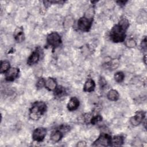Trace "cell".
<instances>
[{
	"label": "cell",
	"instance_id": "6da1fadb",
	"mask_svg": "<svg viewBox=\"0 0 147 147\" xmlns=\"http://www.w3.org/2000/svg\"><path fill=\"white\" fill-rule=\"evenodd\" d=\"M129 26V21L125 18H122L118 24L115 25L110 30V39L116 43L124 41L126 37V32Z\"/></svg>",
	"mask_w": 147,
	"mask_h": 147
},
{
	"label": "cell",
	"instance_id": "7a4b0ae2",
	"mask_svg": "<svg viewBox=\"0 0 147 147\" xmlns=\"http://www.w3.org/2000/svg\"><path fill=\"white\" fill-rule=\"evenodd\" d=\"M47 111V105L42 101H36L29 110V117L32 120H38Z\"/></svg>",
	"mask_w": 147,
	"mask_h": 147
},
{
	"label": "cell",
	"instance_id": "3957f363",
	"mask_svg": "<svg viewBox=\"0 0 147 147\" xmlns=\"http://www.w3.org/2000/svg\"><path fill=\"white\" fill-rule=\"evenodd\" d=\"M92 20L93 18L88 17L86 16L80 18L77 23L78 29L83 32L89 31L92 26Z\"/></svg>",
	"mask_w": 147,
	"mask_h": 147
},
{
	"label": "cell",
	"instance_id": "277c9868",
	"mask_svg": "<svg viewBox=\"0 0 147 147\" xmlns=\"http://www.w3.org/2000/svg\"><path fill=\"white\" fill-rule=\"evenodd\" d=\"M111 137L107 133H101L99 137L94 142V146H111Z\"/></svg>",
	"mask_w": 147,
	"mask_h": 147
},
{
	"label": "cell",
	"instance_id": "5b68a950",
	"mask_svg": "<svg viewBox=\"0 0 147 147\" xmlns=\"http://www.w3.org/2000/svg\"><path fill=\"white\" fill-rule=\"evenodd\" d=\"M47 42L48 44L53 49L58 47L61 43V37L56 32H53L48 34L47 37Z\"/></svg>",
	"mask_w": 147,
	"mask_h": 147
},
{
	"label": "cell",
	"instance_id": "8992f818",
	"mask_svg": "<svg viewBox=\"0 0 147 147\" xmlns=\"http://www.w3.org/2000/svg\"><path fill=\"white\" fill-rule=\"evenodd\" d=\"M47 134V130L44 127H39L36 128L33 132L32 138L37 142L42 141Z\"/></svg>",
	"mask_w": 147,
	"mask_h": 147
},
{
	"label": "cell",
	"instance_id": "52a82bcc",
	"mask_svg": "<svg viewBox=\"0 0 147 147\" xmlns=\"http://www.w3.org/2000/svg\"><path fill=\"white\" fill-rule=\"evenodd\" d=\"M145 113L143 111H137L134 116L130 118V122L133 126H138L141 123L143 122V121L145 119Z\"/></svg>",
	"mask_w": 147,
	"mask_h": 147
},
{
	"label": "cell",
	"instance_id": "ba28073f",
	"mask_svg": "<svg viewBox=\"0 0 147 147\" xmlns=\"http://www.w3.org/2000/svg\"><path fill=\"white\" fill-rule=\"evenodd\" d=\"M20 70L18 68L11 67L5 73L6 74V80L9 82L14 81L19 75Z\"/></svg>",
	"mask_w": 147,
	"mask_h": 147
},
{
	"label": "cell",
	"instance_id": "9c48e42d",
	"mask_svg": "<svg viewBox=\"0 0 147 147\" xmlns=\"http://www.w3.org/2000/svg\"><path fill=\"white\" fill-rule=\"evenodd\" d=\"M40 59V53L37 50L34 51L29 56L27 60V64L32 65L36 64Z\"/></svg>",
	"mask_w": 147,
	"mask_h": 147
},
{
	"label": "cell",
	"instance_id": "30bf717a",
	"mask_svg": "<svg viewBox=\"0 0 147 147\" xmlns=\"http://www.w3.org/2000/svg\"><path fill=\"white\" fill-rule=\"evenodd\" d=\"M79 106V101L78 99L76 97H72L71 98L69 102L67 103V109L69 111H75L76 110Z\"/></svg>",
	"mask_w": 147,
	"mask_h": 147
},
{
	"label": "cell",
	"instance_id": "8fae6325",
	"mask_svg": "<svg viewBox=\"0 0 147 147\" xmlns=\"http://www.w3.org/2000/svg\"><path fill=\"white\" fill-rule=\"evenodd\" d=\"M95 87V83L92 79H88L83 86V91L90 92L94 90Z\"/></svg>",
	"mask_w": 147,
	"mask_h": 147
},
{
	"label": "cell",
	"instance_id": "7c38bea8",
	"mask_svg": "<svg viewBox=\"0 0 147 147\" xmlns=\"http://www.w3.org/2000/svg\"><path fill=\"white\" fill-rule=\"evenodd\" d=\"M14 37L15 40L19 42L23 41L25 39V35L24 33V30L22 27L17 28L14 33Z\"/></svg>",
	"mask_w": 147,
	"mask_h": 147
},
{
	"label": "cell",
	"instance_id": "4fadbf2b",
	"mask_svg": "<svg viewBox=\"0 0 147 147\" xmlns=\"http://www.w3.org/2000/svg\"><path fill=\"white\" fill-rule=\"evenodd\" d=\"M63 137V133L61 131V129H57L53 131L51 134V140L53 142H57L61 140Z\"/></svg>",
	"mask_w": 147,
	"mask_h": 147
},
{
	"label": "cell",
	"instance_id": "5bb4252c",
	"mask_svg": "<svg viewBox=\"0 0 147 147\" xmlns=\"http://www.w3.org/2000/svg\"><path fill=\"white\" fill-rule=\"evenodd\" d=\"M56 80L53 78H48L45 81V87L49 91L54 90L57 87Z\"/></svg>",
	"mask_w": 147,
	"mask_h": 147
},
{
	"label": "cell",
	"instance_id": "9a60e30c",
	"mask_svg": "<svg viewBox=\"0 0 147 147\" xmlns=\"http://www.w3.org/2000/svg\"><path fill=\"white\" fill-rule=\"evenodd\" d=\"M53 91H54L53 94L57 98H60L65 96L66 94V91L64 87H63L61 86H57L56 88Z\"/></svg>",
	"mask_w": 147,
	"mask_h": 147
},
{
	"label": "cell",
	"instance_id": "2e32d148",
	"mask_svg": "<svg viewBox=\"0 0 147 147\" xmlns=\"http://www.w3.org/2000/svg\"><path fill=\"white\" fill-rule=\"evenodd\" d=\"M107 97L110 100L117 101L119 98V94L117 90L112 89L108 91Z\"/></svg>",
	"mask_w": 147,
	"mask_h": 147
},
{
	"label": "cell",
	"instance_id": "e0dca14e",
	"mask_svg": "<svg viewBox=\"0 0 147 147\" xmlns=\"http://www.w3.org/2000/svg\"><path fill=\"white\" fill-rule=\"evenodd\" d=\"M124 142V138L121 136H114L113 138H111V146H121Z\"/></svg>",
	"mask_w": 147,
	"mask_h": 147
},
{
	"label": "cell",
	"instance_id": "ac0fdd59",
	"mask_svg": "<svg viewBox=\"0 0 147 147\" xmlns=\"http://www.w3.org/2000/svg\"><path fill=\"white\" fill-rule=\"evenodd\" d=\"M10 63L7 60H2L1 61L0 72L1 74L6 73L10 68Z\"/></svg>",
	"mask_w": 147,
	"mask_h": 147
},
{
	"label": "cell",
	"instance_id": "d6986e66",
	"mask_svg": "<svg viewBox=\"0 0 147 147\" xmlns=\"http://www.w3.org/2000/svg\"><path fill=\"white\" fill-rule=\"evenodd\" d=\"M124 78H125L124 74L121 71L117 72L114 75V80L117 83H121L122 82H123V80L124 79Z\"/></svg>",
	"mask_w": 147,
	"mask_h": 147
},
{
	"label": "cell",
	"instance_id": "ffe728a7",
	"mask_svg": "<svg viewBox=\"0 0 147 147\" xmlns=\"http://www.w3.org/2000/svg\"><path fill=\"white\" fill-rule=\"evenodd\" d=\"M125 45L128 48H134L136 46V44H137L136 41L132 38H130L127 39L125 41Z\"/></svg>",
	"mask_w": 147,
	"mask_h": 147
},
{
	"label": "cell",
	"instance_id": "44dd1931",
	"mask_svg": "<svg viewBox=\"0 0 147 147\" xmlns=\"http://www.w3.org/2000/svg\"><path fill=\"white\" fill-rule=\"evenodd\" d=\"M90 122L92 125H95L96 123H98L99 122L101 121L102 120V117L100 115H96L95 116H93L92 118L90 119Z\"/></svg>",
	"mask_w": 147,
	"mask_h": 147
},
{
	"label": "cell",
	"instance_id": "7402d4cb",
	"mask_svg": "<svg viewBox=\"0 0 147 147\" xmlns=\"http://www.w3.org/2000/svg\"><path fill=\"white\" fill-rule=\"evenodd\" d=\"M45 80L43 78H40L36 83V87L37 89H41L45 86Z\"/></svg>",
	"mask_w": 147,
	"mask_h": 147
},
{
	"label": "cell",
	"instance_id": "603a6c76",
	"mask_svg": "<svg viewBox=\"0 0 147 147\" xmlns=\"http://www.w3.org/2000/svg\"><path fill=\"white\" fill-rule=\"evenodd\" d=\"M72 23H73L72 18L70 17H68L67 18H66V19L64 21V26L65 28H69L72 25Z\"/></svg>",
	"mask_w": 147,
	"mask_h": 147
},
{
	"label": "cell",
	"instance_id": "cb8c5ba5",
	"mask_svg": "<svg viewBox=\"0 0 147 147\" xmlns=\"http://www.w3.org/2000/svg\"><path fill=\"white\" fill-rule=\"evenodd\" d=\"M99 86L101 88H103L107 84L106 80L102 77L100 78V79L99 80Z\"/></svg>",
	"mask_w": 147,
	"mask_h": 147
},
{
	"label": "cell",
	"instance_id": "d4e9b609",
	"mask_svg": "<svg viewBox=\"0 0 147 147\" xmlns=\"http://www.w3.org/2000/svg\"><path fill=\"white\" fill-rule=\"evenodd\" d=\"M141 47L143 49L146 50V37H145L144 39L142 40V41Z\"/></svg>",
	"mask_w": 147,
	"mask_h": 147
},
{
	"label": "cell",
	"instance_id": "484cf974",
	"mask_svg": "<svg viewBox=\"0 0 147 147\" xmlns=\"http://www.w3.org/2000/svg\"><path fill=\"white\" fill-rule=\"evenodd\" d=\"M76 146H80V147L86 146V142L85 141H80V142H78Z\"/></svg>",
	"mask_w": 147,
	"mask_h": 147
},
{
	"label": "cell",
	"instance_id": "4316f807",
	"mask_svg": "<svg viewBox=\"0 0 147 147\" xmlns=\"http://www.w3.org/2000/svg\"><path fill=\"white\" fill-rule=\"evenodd\" d=\"M127 2V1H117V3H119V5H125V2Z\"/></svg>",
	"mask_w": 147,
	"mask_h": 147
},
{
	"label": "cell",
	"instance_id": "83f0119b",
	"mask_svg": "<svg viewBox=\"0 0 147 147\" xmlns=\"http://www.w3.org/2000/svg\"><path fill=\"white\" fill-rule=\"evenodd\" d=\"M146 55H145L144 57V63L146 64Z\"/></svg>",
	"mask_w": 147,
	"mask_h": 147
}]
</instances>
